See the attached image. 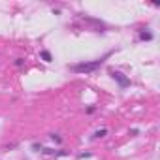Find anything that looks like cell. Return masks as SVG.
I'll return each instance as SVG.
<instances>
[{
	"instance_id": "6da1fadb",
	"label": "cell",
	"mask_w": 160,
	"mask_h": 160,
	"mask_svg": "<svg viewBox=\"0 0 160 160\" xmlns=\"http://www.w3.org/2000/svg\"><path fill=\"white\" fill-rule=\"evenodd\" d=\"M113 55V51H109V53H106L104 56H100V59H94V60H89V62H77V64H68V70L70 72H75V74H94V72L98 70V68H102V66H104V62L107 59H109V56Z\"/></svg>"
},
{
	"instance_id": "7a4b0ae2",
	"label": "cell",
	"mask_w": 160,
	"mask_h": 160,
	"mask_svg": "<svg viewBox=\"0 0 160 160\" xmlns=\"http://www.w3.org/2000/svg\"><path fill=\"white\" fill-rule=\"evenodd\" d=\"M109 75H111V79H113V81H117L119 89H128V87L132 85L130 77L125 75L122 72H119V70H109Z\"/></svg>"
},
{
	"instance_id": "3957f363",
	"label": "cell",
	"mask_w": 160,
	"mask_h": 160,
	"mask_svg": "<svg viewBox=\"0 0 160 160\" xmlns=\"http://www.w3.org/2000/svg\"><path fill=\"white\" fill-rule=\"evenodd\" d=\"M138 38L141 40V42H151L154 36H153V32H151L149 28H141V30L138 32Z\"/></svg>"
},
{
	"instance_id": "277c9868",
	"label": "cell",
	"mask_w": 160,
	"mask_h": 160,
	"mask_svg": "<svg viewBox=\"0 0 160 160\" xmlns=\"http://www.w3.org/2000/svg\"><path fill=\"white\" fill-rule=\"evenodd\" d=\"M106 136H107V128L106 126L104 128H98V130L92 134V138H94V139H100V138H106Z\"/></svg>"
},
{
	"instance_id": "5b68a950",
	"label": "cell",
	"mask_w": 160,
	"mask_h": 160,
	"mask_svg": "<svg viewBox=\"0 0 160 160\" xmlns=\"http://www.w3.org/2000/svg\"><path fill=\"white\" fill-rule=\"evenodd\" d=\"M40 56H42V59L45 60V62H51V60H53V56H51V53H49V51H42V53H40Z\"/></svg>"
},
{
	"instance_id": "8992f818",
	"label": "cell",
	"mask_w": 160,
	"mask_h": 160,
	"mask_svg": "<svg viewBox=\"0 0 160 160\" xmlns=\"http://www.w3.org/2000/svg\"><path fill=\"white\" fill-rule=\"evenodd\" d=\"M51 139H53V141L55 143H62V138H60V134H51V136H49Z\"/></svg>"
},
{
	"instance_id": "52a82bcc",
	"label": "cell",
	"mask_w": 160,
	"mask_h": 160,
	"mask_svg": "<svg viewBox=\"0 0 160 160\" xmlns=\"http://www.w3.org/2000/svg\"><path fill=\"white\" fill-rule=\"evenodd\" d=\"M42 149H43V145H42V143H38V141H36V143H32V151L40 153V151H42Z\"/></svg>"
},
{
	"instance_id": "ba28073f",
	"label": "cell",
	"mask_w": 160,
	"mask_h": 160,
	"mask_svg": "<svg viewBox=\"0 0 160 160\" xmlns=\"http://www.w3.org/2000/svg\"><path fill=\"white\" fill-rule=\"evenodd\" d=\"M94 111H96V106H89V107L85 109V113H87V115H92Z\"/></svg>"
},
{
	"instance_id": "9c48e42d",
	"label": "cell",
	"mask_w": 160,
	"mask_h": 160,
	"mask_svg": "<svg viewBox=\"0 0 160 160\" xmlns=\"http://www.w3.org/2000/svg\"><path fill=\"white\" fill-rule=\"evenodd\" d=\"M92 156V153H79L77 154V158H90Z\"/></svg>"
},
{
	"instance_id": "30bf717a",
	"label": "cell",
	"mask_w": 160,
	"mask_h": 160,
	"mask_svg": "<svg viewBox=\"0 0 160 160\" xmlns=\"http://www.w3.org/2000/svg\"><path fill=\"white\" fill-rule=\"evenodd\" d=\"M23 64H25V60H23V59H17V60H15V66H19V68H21Z\"/></svg>"
}]
</instances>
